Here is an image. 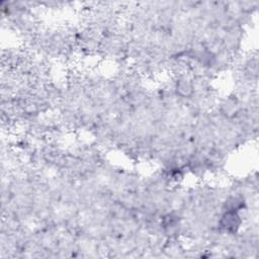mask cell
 <instances>
[{
	"label": "cell",
	"instance_id": "4",
	"mask_svg": "<svg viewBox=\"0 0 259 259\" xmlns=\"http://www.w3.org/2000/svg\"><path fill=\"white\" fill-rule=\"evenodd\" d=\"M246 201L242 195H230L223 203V210L241 211L245 207Z\"/></svg>",
	"mask_w": 259,
	"mask_h": 259
},
{
	"label": "cell",
	"instance_id": "3",
	"mask_svg": "<svg viewBox=\"0 0 259 259\" xmlns=\"http://www.w3.org/2000/svg\"><path fill=\"white\" fill-rule=\"evenodd\" d=\"M220 112L226 118H233L240 112V105L237 98L228 97L222 100L220 104Z\"/></svg>",
	"mask_w": 259,
	"mask_h": 259
},
{
	"label": "cell",
	"instance_id": "1",
	"mask_svg": "<svg viewBox=\"0 0 259 259\" xmlns=\"http://www.w3.org/2000/svg\"><path fill=\"white\" fill-rule=\"evenodd\" d=\"M242 217L240 211L223 210L218 221V228L222 233L227 235L236 234L242 226Z\"/></svg>",
	"mask_w": 259,
	"mask_h": 259
},
{
	"label": "cell",
	"instance_id": "2",
	"mask_svg": "<svg viewBox=\"0 0 259 259\" xmlns=\"http://www.w3.org/2000/svg\"><path fill=\"white\" fill-rule=\"evenodd\" d=\"M175 94L180 98H190L194 94V81L185 74H180L173 85Z\"/></svg>",
	"mask_w": 259,
	"mask_h": 259
}]
</instances>
